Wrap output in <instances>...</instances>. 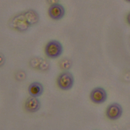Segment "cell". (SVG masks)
Masks as SVG:
<instances>
[{
    "label": "cell",
    "mask_w": 130,
    "mask_h": 130,
    "mask_svg": "<svg viewBox=\"0 0 130 130\" xmlns=\"http://www.w3.org/2000/svg\"><path fill=\"white\" fill-rule=\"evenodd\" d=\"M45 55L50 59H56L61 56L63 53V46L57 40H50L45 45Z\"/></svg>",
    "instance_id": "obj_1"
},
{
    "label": "cell",
    "mask_w": 130,
    "mask_h": 130,
    "mask_svg": "<svg viewBox=\"0 0 130 130\" xmlns=\"http://www.w3.org/2000/svg\"><path fill=\"white\" fill-rule=\"evenodd\" d=\"M56 83H57V86L59 89L64 90V91L70 90L74 85V76L72 75L71 72H69L67 70L63 71L58 75Z\"/></svg>",
    "instance_id": "obj_2"
},
{
    "label": "cell",
    "mask_w": 130,
    "mask_h": 130,
    "mask_svg": "<svg viewBox=\"0 0 130 130\" xmlns=\"http://www.w3.org/2000/svg\"><path fill=\"white\" fill-rule=\"evenodd\" d=\"M90 100L95 104H102L107 100V92L102 87H95L90 92Z\"/></svg>",
    "instance_id": "obj_3"
},
{
    "label": "cell",
    "mask_w": 130,
    "mask_h": 130,
    "mask_svg": "<svg viewBox=\"0 0 130 130\" xmlns=\"http://www.w3.org/2000/svg\"><path fill=\"white\" fill-rule=\"evenodd\" d=\"M123 113L122 106L118 103H111L106 109V116L110 120H117Z\"/></svg>",
    "instance_id": "obj_4"
},
{
    "label": "cell",
    "mask_w": 130,
    "mask_h": 130,
    "mask_svg": "<svg viewBox=\"0 0 130 130\" xmlns=\"http://www.w3.org/2000/svg\"><path fill=\"white\" fill-rule=\"evenodd\" d=\"M48 15L53 20H60L65 16V8L59 3L50 5L48 9Z\"/></svg>",
    "instance_id": "obj_5"
},
{
    "label": "cell",
    "mask_w": 130,
    "mask_h": 130,
    "mask_svg": "<svg viewBox=\"0 0 130 130\" xmlns=\"http://www.w3.org/2000/svg\"><path fill=\"white\" fill-rule=\"evenodd\" d=\"M24 108L29 113L38 112L41 108V102L39 100V97L30 96L29 98H27L25 101V104H24Z\"/></svg>",
    "instance_id": "obj_6"
},
{
    "label": "cell",
    "mask_w": 130,
    "mask_h": 130,
    "mask_svg": "<svg viewBox=\"0 0 130 130\" xmlns=\"http://www.w3.org/2000/svg\"><path fill=\"white\" fill-rule=\"evenodd\" d=\"M28 92L30 96H34V97H40L43 92H44V87L43 85L38 81L32 82L29 87H28Z\"/></svg>",
    "instance_id": "obj_7"
},
{
    "label": "cell",
    "mask_w": 130,
    "mask_h": 130,
    "mask_svg": "<svg viewBox=\"0 0 130 130\" xmlns=\"http://www.w3.org/2000/svg\"><path fill=\"white\" fill-rule=\"evenodd\" d=\"M59 66H60L61 69H63V70H68V69H70V67L72 66V62H71V60L65 58V59L60 61Z\"/></svg>",
    "instance_id": "obj_8"
},
{
    "label": "cell",
    "mask_w": 130,
    "mask_h": 130,
    "mask_svg": "<svg viewBox=\"0 0 130 130\" xmlns=\"http://www.w3.org/2000/svg\"><path fill=\"white\" fill-rule=\"evenodd\" d=\"M47 2H48L50 5H53V4L59 3V0H47Z\"/></svg>",
    "instance_id": "obj_9"
},
{
    "label": "cell",
    "mask_w": 130,
    "mask_h": 130,
    "mask_svg": "<svg viewBox=\"0 0 130 130\" xmlns=\"http://www.w3.org/2000/svg\"><path fill=\"white\" fill-rule=\"evenodd\" d=\"M4 63H5V59H4L3 55H2V54H0V66H2Z\"/></svg>",
    "instance_id": "obj_10"
},
{
    "label": "cell",
    "mask_w": 130,
    "mask_h": 130,
    "mask_svg": "<svg viewBox=\"0 0 130 130\" xmlns=\"http://www.w3.org/2000/svg\"><path fill=\"white\" fill-rule=\"evenodd\" d=\"M126 22H127L128 25H130V12L126 15Z\"/></svg>",
    "instance_id": "obj_11"
},
{
    "label": "cell",
    "mask_w": 130,
    "mask_h": 130,
    "mask_svg": "<svg viewBox=\"0 0 130 130\" xmlns=\"http://www.w3.org/2000/svg\"><path fill=\"white\" fill-rule=\"evenodd\" d=\"M125 1H127V2H129L130 3V0H125Z\"/></svg>",
    "instance_id": "obj_12"
}]
</instances>
